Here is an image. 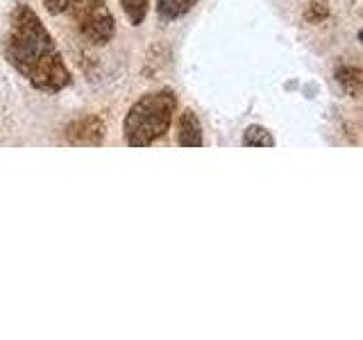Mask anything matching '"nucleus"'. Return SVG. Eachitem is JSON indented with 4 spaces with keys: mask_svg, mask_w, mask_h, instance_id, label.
Segmentation results:
<instances>
[{
    "mask_svg": "<svg viewBox=\"0 0 363 340\" xmlns=\"http://www.w3.org/2000/svg\"><path fill=\"white\" fill-rule=\"evenodd\" d=\"M245 147H275V136H272L264 125H250L243 132Z\"/></svg>",
    "mask_w": 363,
    "mask_h": 340,
    "instance_id": "nucleus-8",
    "label": "nucleus"
},
{
    "mask_svg": "<svg viewBox=\"0 0 363 340\" xmlns=\"http://www.w3.org/2000/svg\"><path fill=\"white\" fill-rule=\"evenodd\" d=\"M3 52L7 64L37 91L60 94L73 84V75L52 34L30 5L21 3L11 9Z\"/></svg>",
    "mask_w": 363,
    "mask_h": 340,
    "instance_id": "nucleus-1",
    "label": "nucleus"
},
{
    "mask_svg": "<svg viewBox=\"0 0 363 340\" xmlns=\"http://www.w3.org/2000/svg\"><path fill=\"white\" fill-rule=\"evenodd\" d=\"M79 5V0H43V7L52 16L73 14V9Z\"/></svg>",
    "mask_w": 363,
    "mask_h": 340,
    "instance_id": "nucleus-10",
    "label": "nucleus"
},
{
    "mask_svg": "<svg viewBox=\"0 0 363 340\" xmlns=\"http://www.w3.org/2000/svg\"><path fill=\"white\" fill-rule=\"evenodd\" d=\"M177 113L173 89H159L141 96L123 120V139L130 147H147L164 139Z\"/></svg>",
    "mask_w": 363,
    "mask_h": 340,
    "instance_id": "nucleus-2",
    "label": "nucleus"
},
{
    "mask_svg": "<svg viewBox=\"0 0 363 340\" xmlns=\"http://www.w3.org/2000/svg\"><path fill=\"white\" fill-rule=\"evenodd\" d=\"M118 3L134 28L141 26L147 16V9H150V0H118Z\"/></svg>",
    "mask_w": 363,
    "mask_h": 340,
    "instance_id": "nucleus-9",
    "label": "nucleus"
},
{
    "mask_svg": "<svg viewBox=\"0 0 363 340\" xmlns=\"http://www.w3.org/2000/svg\"><path fill=\"white\" fill-rule=\"evenodd\" d=\"M350 3H354V0H350Z\"/></svg>",
    "mask_w": 363,
    "mask_h": 340,
    "instance_id": "nucleus-12",
    "label": "nucleus"
},
{
    "mask_svg": "<svg viewBox=\"0 0 363 340\" xmlns=\"http://www.w3.org/2000/svg\"><path fill=\"white\" fill-rule=\"evenodd\" d=\"M175 143L179 147H202L204 145V134L202 125L193 109H184L177 118V136Z\"/></svg>",
    "mask_w": 363,
    "mask_h": 340,
    "instance_id": "nucleus-5",
    "label": "nucleus"
},
{
    "mask_svg": "<svg viewBox=\"0 0 363 340\" xmlns=\"http://www.w3.org/2000/svg\"><path fill=\"white\" fill-rule=\"evenodd\" d=\"M105 141V125L98 116H82L66 128V143L77 147H98Z\"/></svg>",
    "mask_w": 363,
    "mask_h": 340,
    "instance_id": "nucleus-4",
    "label": "nucleus"
},
{
    "mask_svg": "<svg viewBox=\"0 0 363 340\" xmlns=\"http://www.w3.org/2000/svg\"><path fill=\"white\" fill-rule=\"evenodd\" d=\"M200 0H157V18L162 23H173L196 7Z\"/></svg>",
    "mask_w": 363,
    "mask_h": 340,
    "instance_id": "nucleus-6",
    "label": "nucleus"
},
{
    "mask_svg": "<svg viewBox=\"0 0 363 340\" xmlns=\"http://www.w3.org/2000/svg\"><path fill=\"white\" fill-rule=\"evenodd\" d=\"M77 30L91 45H107L116 37V18L109 11L105 0H79L73 9Z\"/></svg>",
    "mask_w": 363,
    "mask_h": 340,
    "instance_id": "nucleus-3",
    "label": "nucleus"
},
{
    "mask_svg": "<svg viewBox=\"0 0 363 340\" xmlns=\"http://www.w3.org/2000/svg\"><path fill=\"white\" fill-rule=\"evenodd\" d=\"M327 16H329V5L325 3V0H313V3L306 7V11H304V18L309 21V23H313V26L323 23Z\"/></svg>",
    "mask_w": 363,
    "mask_h": 340,
    "instance_id": "nucleus-11",
    "label": "nucleus"
},
{
    "mask_svg": "<svg viewBox=\"0 0 363 340\" xmlns=\"http://www.w3.org/2000/svg\"><path fill=\"white\" fill-rule=\"evenodd\" d=\"M336 79L338 84L345 89V94L352 98H359L361 96V89H363V73L361 68L354 64H345V66H338L336 68Z\"/></svg>",
    "mask_w": 363,
    "mask_h": 340,
    "instance_id": "nucleus-7",
    "label": "nucleus"
}]
</instances>
